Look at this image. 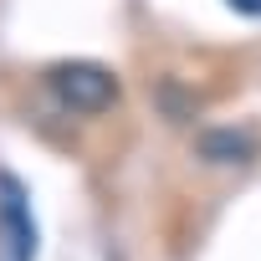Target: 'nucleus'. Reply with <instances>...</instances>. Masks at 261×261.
Instances as JSON below:
<instances>
[{
  "label": "nucleus",
  "mask_w": 261,
  "mask_h": 261,
  "mask_svg": "<svg viewBox=\"0 0 261 261\" xmlns=\"http://www.w3.org/2000/svg\"><path fill=\"white\" fill-rule=\"evenodd\" d=\"M36 215L26 185L0 169V261H36Z\"/></svg>",
  "instance_id": "2"
},
{
  "label": "nucleus",
  "mask_w": 261,
  "mask_h": 261,
  "mask_svg": "<svg viewBox=\"0 0 261 261\" xmlns=\"http://www.w3.org/2000/svg\"><path fill=\"white\" fill-rule=\"evenodd\" d=\"M225 6H230L236 16H251V21H261V0H225Z\"/></svg>",
  "instance_id": "4"
},
{
  "label": "nucleus",
  "mask_w": 261,
  "mask_h": 261,
  "mask_svg": "<svg viewBox=\"0 0 261 261\" xmlns=\"http://www.w3.org/2000/svg\"><path fill=\"white\" fill-rule=\"evenodd\" d=\"M46 82H51L57 102H62L67 113H82V118L108 113V108L123 97L118 77H113L102 62H57V67L46 72Z\"/></svg>",
  "instance_id": "1"
},
{
  "label": "nucleus",
  "mask_w": 261,
  "mask_h": 261,
  "mask_svg": "<svg viewBox=\"0 0 261 261\" xmlns=\"http://www.w3.org/2000/svg\"><path fill=\"white\" fill-rule=\"evenodd\" d=\"M200 154L215 159V164H246V159L256 154V144H251L246 134H236V128H215V134L200 139Z\"/></svg>",
  "instance_id": "3"
}]
</instances>
